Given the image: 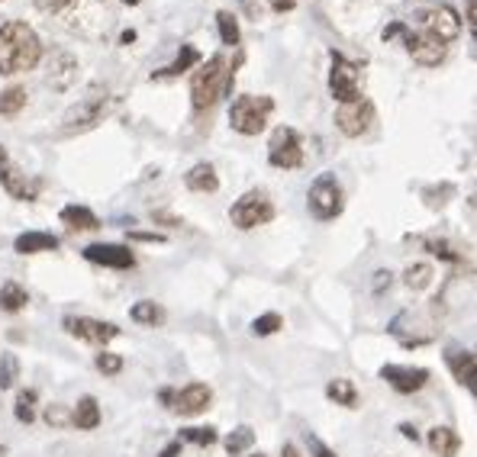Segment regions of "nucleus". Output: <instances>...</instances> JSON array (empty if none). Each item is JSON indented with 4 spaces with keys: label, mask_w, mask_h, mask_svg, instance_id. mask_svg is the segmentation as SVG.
<instances>
[{
    "label": "nucleus",
    "mask_w": 477,
    "mask_h": 457,
    "mask_svg": "<svg viewBox=\"0 0 477 457\" xmlns=\"http://www.w3.org/2000/svg\"><path fill=\"white\" fill-rule=\"evenodd\" d=\"M216 26H220V39H223V46H238L242 32H238L236 16H232L230 10H220V13H216Z\"/></svg>",
    "instance_id": "nucleus-28"
},
{
    "label": "nucleus",
    "mask_w": 477,
    "mask_h": 457,
    "mask_svg": "<svg viewBox=\"0 0 477 457\" xmlns=\"http://www.w3.org/2000/svg\"><path fill=\"white\" fill-rule=\"evenodd\" d=\"M307 444H310V451H313V457H336L323 442H320V438H316V435H310V432H307Z\"/></svg>",
    "instance_id": "nucleus-38"
},
{
    "label": "nucleus",
    "mask_w": 477,
    "mask_h": 457,
    "mask_svg": "<svg viewBox=\"0 0 477 457\" xmlns=\"http://www.w3.org/2000/svg\"><path fill=\"white\" fill-rule=\"evenodd\" d=\"M307 203H310V213H313L320 222L336 220V216L342 213V206H346V193H342L339 177L323 171V175L313 181V187H310Z\"/></svg>",
    "instance_id": "nucleus-6"
},
{
    "label": "nucleus",
    "mask_w": 477,
    "mask_h": 457,
    "mask_svg": "<svg viewBox=\"0 0 477 457\" xmlns=\"http://www.w3.org/2000/svg\"><path fill=\"white\" fill-rule=\"evenodd\" d=\"M16 377H20V361H16V354L4 351V354H0V390L14 387Z\"/></svg>",
    "instance_id": "nucleus-30"
},
{
    "label": "nucleus",
    "mask_w": 477,
    "mask_h": 457,
    "mask_svg": "<svg viewBox=\"0 0 477 457\" xmlns=\"http://www.w3.org/2000/svg\"><path fill=\"white\" fill-rule=\"evenodd\" d=\"M210 399H213V393H210L207 383H191L171 397V409L181 412V416H201L203 409H210Z\"/></svg>",
    "instance_id": "nucleus-16"
},
{
    "label": "nucleus",
    "mask_w": 477,
    "mask_h": 457,
    "mask_svg": "<svg viewBox=\"0 0 477 457\" xmlns=\"http://www.w3.org/2000/svg\"><path fill=\"white\" fill-rule=\"evenodd\" d=\"M252 442H255V432L248 426H238L236 432L230 435V438H226V451H230L232 457L236 454H242V451H248L252 448Z\"/></svg>",
    "instance_id": "nucleus-31"
},
{
    "label": "nucleus",
    "mask_w": 477,
    "mask_h": 457,
    "mask_svg": "<svg viewBox=\"0 0 477 457\" xmlns=\"http://www.w3.org/2000/svg\"><path fill=\"white\" fill-rule=\"evenodd\" d=\"M132 238H139V242H162V236H152V232H132Z\"/></svg>",
    "instance_id": "nucleus-40"
},
{
    "label": "nucleus",
    "mask_w": 477,
    "mask_h": 457,
    "mask_svg": "<svg viewBox=\"0 0 477 457\" xmlns=\"http://www.w3.org/2000/svg\"><path fill=\"white\" fill-rule=\"evenodd\" d=\"M71 422H75L77 428H85V432H91V428L101 426V406H97V399L94 397L77 399L75 412H71Z\"/></svg>",
    "instance_id": "nucleus-22"
},
{
    "label": "nucleus",
    "mask_w": 477,
    "mask_h": 457,
    "mask_svg": "<svg viewBox=\"0 0 477 457\" xmlns=\"http://www.w3.org/2000/svg\"><path fill=\"white\" fill-rule=\"evenodd\" d=\"M429 448L436 451L439 457H454L458 454V448H462V438H458V432L448 426H436L429 432Z\"/></svg>",
    "instance_id": "nucleus-20"
},
{
    "label": "nucleus",
    "mask_w": 477,
    "mask_h": 457,
    "mask_svg": "<svg viewBox=\"0 0 477 457\" xmlns=\"http://www.w3.org/2000/svg\"><path fill=\"white\" fill-rule=\"evenodd\" d=\"M274 110V100L265 97V94H242V97L232 100L230 107V122L232 130L242 132V136H258V132L268 126V116Z\"/></svg>",
    "instance_id": "nucleus-4"
},
{
    "label": "nucleus",
    "mask_w": 477,
    "mask_h": 457,
    "mask_svg": "<svg viewBox=\"0 0 477 457\" xmlns=\"http://www.w3.org/2000/svg\"><path fill=\"white\" fill-rule=\"evenodd\" d=\"M281 457H301V451L293 448V444H284V451H281Z\"/></svg>",
    "instance_id": "nucleus-41"
},
{
    "label": "nucleus",
    "mask_w": 477,
    "mask_h": 457,
    "mask_svg": "<svg viewBox=\"0 0 477 457\" xmlns=\"http://www.w3.org/2000/svg\"><path fill=\"white\" fill-rule=\"evenodd\" d=\"M26 107V91L23 87H7L0 94V116H16Z\"/></svg>",
    "instance_id": "nucleus-29"
},
{
    "label": "nucleus",
    "mask_w": 477,
    "mask_h": 457,
    "mask_svg": "<svg viewBox=\"0 0 477 457\" xmlns=\"http://www.w3.org/2000/svg\"><path fill=\"white\" fill-rule=\"evenodd\" d=\"M62 222L75 228V232H94V228H101V220H97L87 206H65Z\"/></svg>",
    "instance_id": "nucleus-21"
},
{
    "label": "nucleus",
    "mask_w": 477,
    "mask_h": 457,
    "mask_svg": "<svg viewBox=\"0 0 477 457\" xmlns=\"http://www.w3.org/2000/svg\"><path fill=\"white\" fill-rule=\"evenodd\" d=\"M410 26L432 39H439L442 46H452L458 32H462V20H458V13L448 4H423L413 13V23Z\"/></svg>",
    "instance_id": "nucleus-3"
},
{
    "label": "nucleus",
    "mask_w": 477,
    "mask_h": 457,
    "mask_svg": "<svg viewBox=\"0 0 477 457\" xmlns=\"http://www.w3.org/2000/svg\"><path fill=\"white\" fill-rule=\"evenodd\" d=\"M423 245L442 261H454V264H462V261H464L462 248H458V245H452L448 238H423Z\"/></svg>",
    "instance_id": "nucleus-27"
},
{
    "label": "nucleus",
    "mask_w": 477,
    "mask_h": 457,
    "mask_svg": "<svg viewBox=\"0 0 477 457\" xmlns=\"http://www.w3.org/2000/svg\"><path fill=\"white\" fill-rule=\"evenodd\" d=\"M230 220H232V226H238V228L265 226V222L274 220V203H271L265 191H248L246 197H238L236 203H232Z\"/></svg>",
    "instance_id": "nucleus-9"
},
{
    "label": "nucleus",
    "mask_w": 477,
    "mask_h": 457,
    "mask_svg": "<svg viewBox=\"0 0 477 457\" xmlns=\"http://www.w3.org/2000/svg\"><path fill=\"white\" fill-rule=\"evenodd\" d=\"M97 371L120 373V371H123V358H120V354H113V351H104V354H97Z\"/></svg>",
    "instance_id": "nucleus-36"
},
{
    "label": "nucleus",
    "mask_w": 477,
    "mask_h": 457,
    "mask_svg": "<svg viewBox=\"0 0 477 457\" xmlns=\"http://www.w3.org/2000/svg\"><path fill=\"white\" fill-rule=\"evenodd\" d=\"M0 187H4V191H7L14 200H26V203L36 200V193H39V181L26 177L23 168L10 161V155H7L4 145H0Z\"/></svg>",
    "instance_id": "nucleus-12"
},
{
    "label": "nucleus",
    "mask_w": 477,
    "mask_h": 457,
    "mask_svg": "<svg viewBox=\"0 0 477 457\" xmlns=\"http://www.w3.org/2000/svg\"><path fill=\"white\" fill-rule=\"evenodd\" d=\"M65 328L71 336L81 338V342H91V345H107L120 336V328L113 322H101V319H91V316H77V319H65Z\"/></svg>",
    "instance_id": "nucleus-13"
},
{
    "label": "nucleus",
    "mask_w": 477,
    "mask_h": 457,
    "mask_svg": "<svg viewBox=\"0 0 477 457\" xmlns=\"http://www.w3.org/2000/svg\"><path fill=\"white\" fill-rule=\"evenodd\" d=\"M332 68H329V91L332 97L339 100V103H355V100H362V68L348 61L342 52H332L329 55Z\"/></svg>",
    "instance_id": "nucleus-8"
},
{
    "label": "nucleus",
    "mask_w": 477,
    "mask_h": 457,
    "mask_svg": "<svg viewBox=\"0 0 477 457\" xmlns=\"http://www.w3.org/2000/svg\"><path fill=\"white\" fill-rule=\"evenodd\" d=\"M116 103H120V97H113V94H94V97L81 100L77 107H71L68 113H65L62 132L65 136H75V132L94 130L97 122H104L110 113H113Z\"/></svg>",
    "instance_id": "nucleus-5"
},
{
    "label": "nucleus",
    "mask_w": 477,
    "mask_h": 457,
    "mask_svg": "<svg viewBox=\"0 0 477 457\" xmlns=\"http://www.w3.org/2000/svg\"><path fill=\"white\" fill-rule=\"evenodd\" d=\"M336 126H339L342 136L348 139H362L364 132H371L374 126V103L368 97L355 100V103H342L336 110Z\"/></svg>",
    "instance_id": "nucleus-11"
},
{
    "label": "nucleus",
    "mask_w": 477,
    "mask_h": 457,
    "mask_svg": "<svg viewBox=\"0 0 477 457\" xmlns=\"http://www.w3.org/2000/svg\"><path fill=\"white\" fill-rule=\"evenodd\" d=\"M403 283H407L410 290H423L432 283V267L429 264H413L407 267V274H403Z\"/></svg>",
    "instance_id": "nucleus-32"
},
{
    "label": "nucleus",
    "mask_w": 477,
    "mask_h": 457,
    "mask_svg": "<svg viewBox=\"0 0 477 457\" xmlns=\"http://www.w3.org/2000/svg\"><path fill=\"white\" fill-rule=\"evenodd\" d=\"M446 364L452 367L454 381L464 383V387L474 393V377H477V361H474V351L462 348V345H448L446 348Z\"/></svg>",
    "instance_id": "nucleus-17"
},
{
    "label": "nucleus",
    "mask_w": 477,
    "mask_h": 457,
    "mask_svg": "<svg viewBox=\"0 0 477 457\" xmlns=\"http://www.w3.org/2000/svg\"><path fill=\"white\" fill-rule=\"evenodd\" d=\"M184 184L191 187L194 193H213L216 187H220V177H216L213 165L201 161V165H194V168L184 175Z\"/></svg>",
    "instance_id": "nucleus-18"
},
{
    "label": "nucleus",
    "mask_w": 477,
    "mask_h": 457,
    "mask_svg": "<svg viewBox=\"0 0 477 457\" xmlns=\"http://www.w3.org/2000/svg\"><path fill=\"white\" fill-rule=\"evenodd\" d=\"M14 248L20 255H39V252H55L58 248V238L49 236V232H23V236H16Z\"/></svg>",
    "instance_id": "nucleus-19"
},
{
    "label": "nucleus",
    "mask_w": 477,
    "mask_h": 457,
    "mask_svg": "<svg viewBox=\"0 0 477 457\" xmlns=\"http://www.w3.org/2000/svg\"><path fill=\"white\" fill-rule=\"evenodd\" d=\"M201 61V52L194 46H181V52H177V58L171 61L168 68H162V71H155V77H177L181 71H187V68H194Z\"/></svg>",
    "instance_id": "nucleus-25"
},
{
    "label": "nucleus",
    "mask_w": 477,
    "mask_h": 457,
    "mask_svg": "<svg viewBox=\"0 0 477 457\" xmlns=\"http://www.w3.org/2000/svg\"><path fill=\"white\" fill-rule=\"evenodd\" d=\"M130 316L139 322V326H162V322H165V309L158 303H152V300H142V303H136Z\"/></svg>",
    "instance_id": "nucleus-26"
},
{
    "label": "nucleus",
    "mask_w": 477,
    "mask_h": 457,
    "mask_svg": "<svg viewBox=\"0 0 477 457\" xmlns=\"http://www.w3.org/2000/svg\"><path fill=\"white\" fill-rule=\"evenodd\" d=\"M393 36H403V42H407V52L413 55L419 65H426V68H432V65H442L448 55V46H442L439 39L426 36V32L413 30L410 23H393L384 30V39H393Z\"/></svg>",
    "instance_id": "nucleus-7"
},
{
    "label": "nucleus",
    "mask_w": 477,
    "mask_h": 457,
    "mask_svg": "<svg viewBox=\"0 0 477 457\" xmlns=\"http://www.w3.org/2000/svg\"><path fill=\"white\" fill-rule=\"evenodd\" d=\"M181 438H184V442H191V444H201V448H207V444L216 442V432H213V428H184V432H181Z\"/></svg>",
    "instance_id": "nucleus-35"
},
{
    "label": "nucleus",
    "mask_w": 477,
    "mask_h": 457,
    "mask_svg": "<svg viewBox=\"0 0 477 457\" xmlns=\"http://www.w3.org/2000/svg\"><path fill=\"white\" fill-rule=\"evenodd\" d=\"M85 258L94 261V264H104V267H116V271H126V267L136 264V255L126 248V245H87L85 248Z\"/></svg>",
    "instance_id": "nucleus-15"
},
{
    "label": "nucleus",
    "mask_w": 477,
    "mask_h": 457,
    "mask_svg": "<svg viewBox=\"0 0 477 457\" xmlns=\"http://www.w3.org/2000/svg\"><path fill=\"white\" fill-rule=\"evenodd\" d=\"M281 326H284V319H281V316H277V313H265V316H258V319L252 322V332H255V336L265 338V336H274Z\"/></svg>",
    "instance_id": "nucleus-33"
},
{
    "label": "nucleus",
    "mask_w": 477,
    "mask_h": 457,
    "mask_svg": "<svg viewBox=\"0 0 477 457\" xmlns=\"http://www.w3.org/2000/svg\"><path fill=\"white\" fill-rule=\"evenodd\" d=\"M42 58V42L23 20H10L0 26V75H23Z\"/></svg>",
    "instance_id": "nucleus-1"
},
{
    "label": "nucleus",
    "mask_w": 477,
    "mask_h": 457,
    "mask_svg": "<svg viewBox=\"0 0 477 457\" xmlns=\"http://www.w3.org/2000/svg\"><path fill=\"white\" fill-rule=\"evenodd\" d=\"M255 457H265V454H255Z\"/></svg>",
    "instance_id": "nucleus-43"
},
{
    "label": "nucleus",
    "mask_w": 477,
    "mask_h": 457,
    "mask_svg": "<svg viewBox=\"0 0 477 457\" xmlns=\"http://www.w3.org/2000/svg\"><path fill=\"white\" fill-rule=\"evenodd\" d=\"M326 397L336 399V406L355 409V403H358V390H355V383L346 381V377H336V381H329V387H326Z\"/></svg>",
    "instance_id": "nucleus-23"
},
{
    "label": "nucleus",
    "mask_w": 477,
    "mask_h": 457,
    "mask_svg": "<svg viewBox=\"0 0 477 457\" xmlns=\"http://www.w3.org/2000/svg\"><path fill=\"white\" fill-rule=\"evenodd\" d=\"M232 81H236V71H232V65L226 61V55H213V58H207L191 77L194 110L216 107V103L232 91Z\"/></svg>",
    "instance_id": "nucleus-2"
},
{
    "label": "nucleus",
    "mask_w": 477,
    "mask_h": 457,
    "mask_svg": "<svg viewBox=\"0 0 477 457\" xmlns=\"http://www.w3.org/2000/svg\"><path fill=\"white\" fill-rule=\"evenodd\" d=\"M381 377L391 383L397 393H416L429 383V371L426 367H403V364H384L381 367Z\"/></svg>",
    "instance_id": "nucleus-14"
},
{
    "label": "nucleus",
    "mask_w": 477,
    "mask_h": 457,
    "mask_svg": "<svg viewBox=\"0 0 477 457\" xmlns=\"http://www.w3.org/2000/svg\"><path fill=\"white\" fill-rule=\"evenodd\" d=\"M268 7L274 10V13H287V10L297 7V0H268Z\"/></svg>",
    "instance_id": "nucleus-39"
},
{
    "label": "nucleus",
    "mask_w": 477,
    "mask_h": 457,
    "mask_svg": "<svg viewBox=\"0 0 477 457\" xmlns=\"http://www.w3.org/2000/svg\"><path fill=\"white\" fill-rule=\"evenodd\" d=\"M26 303H30V297H26V290L16 281H7L0 287V309H4V313H20Z\"/></svg>",
    "instance_id": "nucleus-24"
},
{
    "label": "nucleus",
    "mask_w": 477,
    "mask_h": 457,
    "mask_svg": "<svg viewBox=\"0 0 477 457\" xmlns=\"http://www.w3.org/2000/svg\"><path fill=\"white\" fill-rule=\"evenodd\" d=\"M42 13H62V10H68L75 0H32Z\"/></svg>",
    "instance_id": "nucleus-37"
},
{
    "label": "nucleus",
    "mask_w": 477,
    "mask_h": 457,
    "mask_svg": "<svg viewBox=\"0 0 477 457\" xmlns=\"http://www.w3.org/2000/svg\"><path fill=\"white\" fill-rule=\"evenodd\" d=\"M123 4H130V7H136V4H139V0H123Z\"/></svg>",
    "instance_id": "nucleus-42"
},
{
    "label": "nucleus",
    "mask_w": 477,
    "mask_h": 457,
    "mask_svg": "<svg viewBox=\"0 0 477 457\" xmlns=\"http://www.w3.org/2000/svg\"><path fill=\"white\" fill-rule=\"evenodd\" d=\"M268 161L274 165V168H284V171L301 168L303 165V142H301V136H297V130H291V126H277V130L271 132Z\"/></svg>",
    "instance_id": "nucleus-10"
},
{
    "label": "nucleus",
    "mask_w": 477,
    "mask_h": 457,
    "mask_svg": "<svg viewBox=\"0 0 477 457\" xmlns=\"http://www.w3.org/2000/svg\"><path fill=\"white\" fill-rule=\"evenodd\" d=\"M32 406H36V390H23L20 397H16V419L20 422H32Z\"/></svg>",
    "instance_id": "nucleus-34"
}]
</instances>
